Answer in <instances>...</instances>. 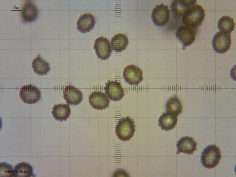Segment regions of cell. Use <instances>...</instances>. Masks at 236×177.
<instances>
[{"mask_svg":"<svg viewBox=\"0 0 236 177\" xmlns=\"http://www.w3.org/2000/svg\"><path fill=\"white\" fill-rule=\"evenodd\" d=\"M205 16V10L196 4L190 7L182 17V22L191 28L198 29L202 23Z\"/></svg>","mask_w":236,"mask_h":177,"instance_id":"cell-1","label":"cell"},{"mask_svg":"<svg viewBox=\"0 0 236 177\" xmlns=\"http://www.w3.org/2000/svg\"><path fill=\"white\" fill-rule=\"evenodd\" d=\"M219 148L215 145H209L201 153V161L204 167L210 169L217 166L221 158Z\"/></svg>","mask_w":236,"mask_h":177,"instance_id":"cell-2","label":"cell"},{"mask_svg":"<svg viewBox=\"0 0 236 177\" xmlns=\"http://www.w3.org/2000/svg\"><path fill=\"white\" fill-rule=\"evenodd\" d=\"M133 119L127 116L118 121L115 128V133L118 138L123 141H129L133 136L135 131Z\"/></svg>","mask_w":236,"mask_h":177,"instance_id":"cell-3","label":"cell"},{"mask_svg":"<svg viewBox=\"0 0 236 177\" xmlns=\"http://www.w3.org/2000/svg\"><path fill=\"white\" fill-rule=\"evenodd\" d=\"M231 42L230 34L219 31L213 37L212 47L216 53L224 54L229 49Z\"/></svg>","mask_w":236,"mask_h":177,"instance_id":"cell-4","label":"cell"},{"mask_svg":"<svg viewBox=\"0 0 236 177\" xmlns=\"http://www.w3.org/2000/svg\"><path fill=\"white\" fill-rule=\"evenodd\" d=\"M197 30L183 24L178 28L175 35L182 44L183 50L194 42Z\"/></svg>","mask_w":236,"mask_h":177,"instance_id":"cell-5","label":"cell"},{"mask_svg":"<svg viewBox=\"0 0 236 177\" xmlns=\"http://www.w3.org/2000/svg\"><path fill=\"white\" fill-rule=\"evenodd\" d=\"M170 11L167 5L163 3L157 5L153 9L151 17L153 23L156 26L163 27L168 22Z\"/></svg>","mask_w":236,"mask_h":177,"instance_id":"cell-6","label":"cell"},{"mask_svg":"<svg viewBox=\"0 0 236 177\" xmlns=\"http://www.w3.org/2000/svg\"><path fill=\"white\" fill-rule=\"evenodd\" d=\"M19 96L24 103L29 104H35L41 98L40 91L36 86L31 84L22 86Z\"/></svg>","mask_w":236,"mask_h":177,"instance_id":"cell-7","label":"cell"},{"mask_svg":"<svg viewBox=\"0 0 236 177\" xmlns=\"http://www.w3.org/2000/svg\"><path fill=\"white\" fill-rule=\"evenodd\" d=\"M142 70L137 66L129 65L125 67L123 73L125 81L130 85H138L143 79Z\"/></svg>","mask_w":236,"mask_h":177,"instance_id":"cell-8","label":"cell"},{"mask_svg":"<svg viewBox=\"0 0 236 177\" xmlns=\"http://www.w3.org/2000/svg\"><path fill=\"white\" fill-rule=\"evenodd\" d=\"M94 48L98 57L101 60L107 59L111 55V46L106 37H101L97 38L94 41Z\"/></svg>","mask_w":236,"mask_h":177,"instance_id":"cell-9","label":"cell"},{"mask_svg":"<svg viewBox=\"0 0 236 177\" xmlns=\"http://www.w3.org/2000/svg\"><path fill=\"white\" fill-rule=\"evenodd\" d=\"M104 88L105 94L111 101L121 100L124 95V91L120 83L117 80H108Z\"/></svg>","mask_w":236,"mask_h":177,"instance_id":"cell-10","label":"cell"},{"mask_svg":"<svg viewBox=\"0 0 236 177\" xmlns=\"http://www.w3.org/2000/svg\"><path fill=\"white\" fill-rule=\"evenodd\" d=\"M63 94L64 99L69 105H78L83 98L81 91L73 86H67L63 91Z\"/></svg>","mask_w":236,"mask_h":177,"instance_id":"cell-11","label":"cell"},{"mask_svg":"<svg viewBox=\"0 0 236 177\" xmlns=\"http://www.w3.org/2000/svg\"><path fill=\"white\" fill-rule=\"evenodd\" d=\"M89 102L94 109L102 110L109 107L110 101L106 95L101 91H94L90 95Z\"/></svg>","mask_w":236,"mask_h":177,"instance_id":"cell-12","label":"cell"},{"mask_svg":"<svg viewBox=\"0 0 236 177\" xmlns=\"http://www.w3.org/2000/svg\"><path fill=\"white\" fill-rule=\"evenodd\" d=\"M176 145L177 148L176 153L177 154L181 153L190 155L196 150L197 143L194 141L193 138L186 136L180 138Z\"/></svg>","mask_w":236,"mask_h":177,"instance_id":"cell-13","label":"cell"},{"mask_svg":"<svg viewBox=\"0 0 236 177\" xmlns=\"http://www.w3.org/2000/svg\"><path fill=\"white\" fill-rule=\"evenodd\" d=\"M196 0H173L170 6L171 11L175 17L180 18L190 7L196 4Z\"/></svg>","mask_w":236,"mask_h":177,"instance_id":"cell-14","label":"cell"},{"mask_svg":"<svg viewBox=\"0 0 236 177\" xmlns=\"http://www.w3.org/2000/svg\"><path fill=\"white\" fill-rule=\"evenodd\" d=\"M96 23L93 15L90 13H85L81 15L76 24L78 30L81 33L88 32L93 30Z\"/></svg>","mask_w":236,"mask_h":177,"instance_id":"cell-15","label":"cell"},{"mask_svg":"<svg viewBox=\"0 0 236 177\" xmlns=\"http://www.w3.org/2000/svg\"><path fill=\"white\" fill-rule=\"evenodd\" d=\"M38 14L37 7L31 2L27 1L22 7L21 15L23 22H31L37 18Z\"/></svg>","mask_w":236,"mask_h":177,"instance_id":"cell-16","label":"cell"},{"mask_svg":"<svg viewBox=\"0 0 236 177\" xmlns=\"http://www.w3.org/2000/svg\"><path fill=\"white\" fill-rule=\"evenodd\" d=\"M177 117L167 112L163 113L158 119V126L166 131L173 129L177 124Z\"/></svg>","mask_w":236,"mask_h":177,"instance_id":"cell-17","label":"cell"},{"mask_svg":"<svg viewBox=\"0 0 236 177\" xmlns=\"http://www.w3.org/2000/svg\"><path fill=\"white\" fill-rule=\"evenodd\" d=\"M53 117L57 120L62 122L66 121L71 114V111L69 105L66 104H55L52 111Z\"/></svg>","mask_w":236,"mask_h":177,"instance_id":"cell-18","label":"cell"},{"mask_svg":"<svg viewBox=\"0 0 236 177\" xmlns=\"http://www.w3.org/2000/svg\"><path fill=\"white\" fill-rule=\"evenodd\" d=\"M32 67L36 74L41 76L46 75L50 70L49 64L40 55L33 60Z\"/></svg>","mask_w":236,"mask_h":177,"instance_id":"cell-19","label":"cell"},{"mask_svg":"<svg viewBox=\"0 0 236 177\" xmlns=\"http://www.w3.org/2000/svg\"><path fill=\"white\" fill-rule=\"evenodd\" d=\"M110 42L113 50L116 52H120L126 49L128 44L129 41L125 35L119 33L112 37Z\"/></svg>","mask_w":236,"mask_h":177,"instance_id":"cell-20","label":"cell"},{"mask_svg":"<svg viewBox=\"0 0 236 177\" xmlns=\"http://www.w3.org/2000/svg\"><path fill=\"white\" fill-rule=\"evenodd\" d=\"M165 107L166 112L177 117L180 114L183 109L181 102L176 95L167 100Z\"/></svg>","mask_w":236,"mask_h":177,"instance_id":"cell-21","label":"cell"},{"mask_svg":"<svg viewBox=\"0 0 236 177\" xmlns=\"http://www.w3.org/2000/svg\"><path fill=\"white\" fill-rule=\"evenodd\" d=\"M32 166L28 163L22 162L17 164L14 169V177H35Z\"/></svg>","mask_w":236,"mask_h":177,"instance_id":"cell-22","label":"cell"},{"mask_svg":"<svg viewBox=\"0 0 236 177\" xmlns=\"http://www.w3.org/2000/svg\"><path fill=\"white\" fill-rule=\"evenodd\" d=\"M235 25L233 18L228 16H224L218 20L217 27L220 32L230 34L234 30Z\"/></svg>","mask_w":236,"mask_h":177,"instance_id":"cell-23","label":"cell"},{"mask_svg":"<svg viewBox=\"0 0 236 177\" xmlns=\"http://www.w3.org/2000/svg\"><path fill=\"white\" fill-rule=\"evenodd\" d=\"M0 176L14 177L12 166L6 162L0 163Z\"/></svg>","mask_w":236,"mask_h":177,"instance_id":"cell-24","label":"cell"}]
</instances>
